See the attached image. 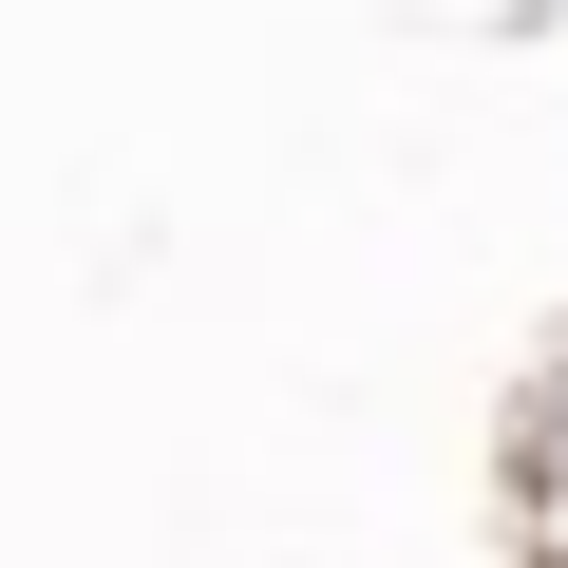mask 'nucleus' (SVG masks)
Masks as SVG:
<instances>
[{
    "mask_svg": "<svg viewBox=\"0 0 568 568\" xmlns=\"http://www.w3.org/2000/svg\"><path fill=\"white\" fill-rule=\"evenodd\" d=\"M530 493H568V342L530 361Z\"/></svg>",
    "mask_w": 568,
    "mask_h": 568,
    "instance_id": "nucleus-1",
    "label": "nucleus"
}]
</instances>
